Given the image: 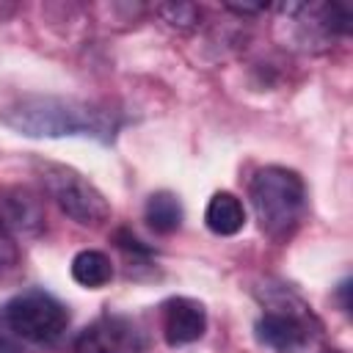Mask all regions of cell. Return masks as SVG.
I'll use <instances>...</instances> for the list:
<instances>
[{"instance_id": "cell-1", "label": "cell", "mask_w": 353, "mask_h": 353, "mask_svg": "<svg viewBox=\"0 0 353 353\" xmlns=\"http://www.w3.org/2000/svg\"><path fill=\"white\" fill-rule=\"evenodd\" d=\"M0 121L28 138H94V141H113L119 130V116L66 97L50 94H25L8 102L0 110Z\"/></svg>"}, {"instance_id": "cell-2", "label": "cell", "mask_w": 353, "mask_h": 353, "mask_svg": "<svg viewBox=\"0 0 353 353\" xmlns=\"http://www.w3.org/2000/svg\"><path fill=\"white\" fill-rule=\"evenodd\" d=\"M248 199L259 229L270 240H287L306 212V185L298 171L284 165H265L251 176Z\"/></svg>"}, {"instance_id": "cell-3", "label": "cell", "mask_w": 353, "mask_h": 353, "mask_svg": "<svg viewBox=\"0 0 353 353\" xmlns=\"http://www.w3.org/2000/svg\"><path fill=\"white\" fill-rule=\"evenodd\" d=\"M36 171L41 176V182H44L47 196L74 223H80V226H102L110 218L108 199L80 171H74L69 165H61V163H50V160H39Z\"/></svg>"}, {"instance_id": "cell-4", "label": "cell", "mask_w": 353, "mask_h": 353, "mask_svg": "<svg viewBox=\"0 0 353 353\" xmlns=\"http://www.w3.org/2000/svg\"><path fill=\"white\" fill-rule=\"evenodd\" d=\"M3 314H6L8 328L17 336H22L28 342H36V345L58 342L63 336L66 325H69L66 306L55 295H50L44 290H36V287L14 295L6 303Z\"/></svg>"}, {"instance_id": "cell-5", "label": "cell", "mask_w": 353, "mask_h": 353, "mask_svg": "<svg viewBox=\"0 0 353 353\" xmlns=\"http://www.w3.org/2000/svg\"><path fill=\"white\" fill-rule=\"evenodd\" d=\"M317 320L312 312L284 290H279L276 301H268V312L256 323V336L273 350H295L309 342Z\"/></svg>"}, {"instance_id": "cell-6", "label": "cell", "mask_w": 353, "mask_h": 353, "mask_svg": "<svg viewBox=\"0 0 353 353\" xmlns=\"http://www.w3.org/2000/svg\"><path fill=\"white\" fill-rule=\"evenodd\" d=\"M146 334L127 314H102L74 339V353H143Z\"/></svg>"}, {"instance_id": "cell-7", "label": "cell", "mask_w": 353, "mask_h": 353, "mask_svg": "<svg viewBox=\"0 0 353 353\" xmlns=\"http://www.w3.org/2000/svg\"><path fill=\"white\" fill-rule=\"evenodd\" d=\"M44 201L28 185H0V234L30 240L44 232Z\"/></svg>"}, {"instance_id": "cell-8", "label": "cell", "mask_w": 353, "mask_h": 353, "mask_svg": "<svg viewBox=\"0 0 353 353\" xmlns=\"http://www.w3.org/2000/svg\"><path fill=\"white\" fill-rule=\"evenodd\" d=\"M160 325L171 347L199 342L207 331V309L196 298H185V295L168 298L160 306Z\"/></svg>"}, {"instance_id": "cell-9", "label": "cell", "mask_w": 353, "mask_h": 353, "mask_svg": "<svg viewBox=\"0 0 353 353\" xmlns=\"http://www.w3.org/2000/svg\"><path fill=\"white\" fill-rule=\"evenodd\" d=\"M204 223L210 232L221 234V237H232L245 226V207L243 201L229 193V190H218L204 210Z\"/></svg>"}, {"instance_id": "cell-10", "label": "cell", "mask_w": 353, "mask_h": 353, "mask_svg": "<svg viewBox=\"0 0 353 353\" xmlns=\"http://www.w3.org/2000/svg\"><path fill=\"white\" fill-rule=\"evenodd\" d=\"M72 279L85 290H99L113 279L110 256L97 248H83L72 256Z\"/></svg>"}, {"instance_id": "cell-11", "label": "cell", "mask_w": 353, "mask_h": 353, "mask_svg": "<svg viewBox=\"0 0 353 353\" xmlns=\"http://www.w3.org/2000/svg\"><path fill=\"white\" fill-rule=\"evenodd\" d=\"M143 218L152 232L157 234H171L182 226V204L171 190H157L146 199Z\"/></svg>"}, {"instance_id": "cell-12", "label": "cell", "mask_w": 353, "mask_h": 353, "mask_svg": "<svg viewBox=\"0 0 353 353\" xmlns=\"http://www.w3.org/2000/svg\"><path fill=\"white\" fill-rule=\"evenodd\" d=\"M154 11L160 14L163 22H168L176 30H190L199 22V8L190 3H160L154 6Z\"/></svg>"}, {"instance_id": "cell-13", "label": "cell", "mask_w": 353, "mask_h": 353, "mask_svg": "<svg viewBox=\"0 0 353 353\" xmlns=\"http://www.w3.org/2000/svg\"><path fill=\"white\" fill-rule=\"evenodd\" d=\"M19 265V248L14 240L0 234V279H8Z\"/></svg>"}, {"instance_id": "cell-14", "label": "cell", "mask_w": 353, "mask_h": 353, "mask_svg": "<svg viewBox=\"0 0 353 353\" xmlns=\"http://www.w3.org/2000/svg\"><path fill=\"white\" fill-rule=\"evenodd\" d=\"M226 8H229V11H234V14H262L268 6H251V3H229Z\"/></svg>"}, {"instance_id": "cell-15", "label": "cell", "mask_w": 353, "mask_h": 353, "mask_svg": "<svg viewBox=\"0 0 353 353\" xmlns=\"http://www.w3.org/2000/svg\"><path fill=\"white\" fill-rule=\"evenodd\" d=\"M347 290H350V281L345 279V281L339 284V298H342V309H345V312H350V301H347Z\"/></svg>"}, {"instance_id": "cell-16", "label": "cell", "mask_w": 353, "mask_h": 353, "mask_svg": "<svg viewBox=\"0 0 353 353\" xmlns=\"http://www.w3.org/2000/svg\"><path fill=\"white\" fill-rule=\"evenodd\" d=\"M0 353H22L14 342H8V339H0Z\"/></svg>"}, {"instance_id": "cell-17", "label": "cell", "mask_w": 353, "mask_h": 353, "mask_svg": "<svg viewBox=\"0 0 353 353\" xmlns=\"http://www.w3.org/2000/svg\"><path fill=\"white\" fill-rule=\"evenodd\" d=\"M331 353H336V350H331Z\"/></svg>"}]
</instances>
